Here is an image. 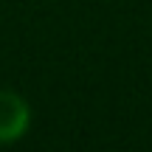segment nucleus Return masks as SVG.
Here are the masks:
<instances>
[{
    "label": "nucleus",
    "mask_w": 152,
    "mask_h": 152,
    "mask_svg": "<svg viewBox=\"0 0 152 152\" xmlns=\"http://www.w3.org/2000/svg\"><path fill=\"white\" fill-rule=\"evenodd\" d=\"M31 124V110L26 99L17 96L14 90L0 87V144H14L26 135Z\"/></svg>",
    "instance_id": "1"
}]
</instances>
